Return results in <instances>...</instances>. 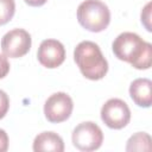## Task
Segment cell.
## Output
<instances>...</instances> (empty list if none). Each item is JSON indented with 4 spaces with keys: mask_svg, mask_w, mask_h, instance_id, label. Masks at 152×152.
I'll list each match as a JSON object with an SVG mask.
<instances>
[{
    "mask_svg": "<svg viewBox=\"0 0 152 152\" xmlns=\"http://www.w3.org/2000/svg\"><path fill=\"white\" fill-rule=\"evenodd\" d=\"M114 56L129 63L138 70H146L151 66L152 45L133 32L120 33L112 44Z\"/></svg>",
    "mask_w": 152,
    "mask_h": 152,
    "instance_id": "cell-1",
    "label": "cell"
},
{
    "mask_svg": "<svg viewBox=\"0 0 152 152\" xmlns=\"http://www.w3.org/2000/svg\"><path fill=\"white\" fill-rule=\"evenodd\" d=\"M74 59L82 75L91 81L101 80L108 71V62L97 44L83 40L74 50Z\"/></svg>",
    "mask_w": 152,
    "mask_h": 152,
    "instance_id": "cell-2",
    "label": "cell"
},
{
    "mask_svg": "<svg viewBox=\"0 0 152 152\" xmlns=\"http://www.w3.org/2000/svg\"><path fill=\"white\" fill-rule=\"evenodd\" d=\"M77 20L86 30L101 32L109 25L110 12L101 0H84L77 7Z\"/></svg>",
    "mask_w": 152,
    "mask_h": 152,
    "instance_id": "cell-3",
    "label": "cell"
},
{
    "mask_svg": "<svg viewBox=\"0 0 152 152\" xmlns=\"http://www.w3.org/2000/svg\"><path fill=\"white\" fill-rule=\"evenodd\" d=\"M74 146L84 152L95 151L101 147L103 141V133L101 128L93 121H86L77 125L72 131Z\"/></svg>",
    "mask_w": 152,
    "mask_h": 152,
    "instance_id": "cell-4",
    "label": "cell"
},
{
    "mask_svg": "<svg viewBox=\"0 0 152 152\" xmlns=\"http://www.w3.org/2000/svg\"><path fill=\"white\" fill-rule=\"evenodd\" d=\"M101 119L112 129H121L131 120V110L127 103L120 99H109L101 108Z\"/></svg>",
    "mask_w": 152,
    "mask_h": 152,
    "instance_id": "cell-5",
    "label": "cell"
},
{
    "mask_svg": "<svg viewBox=\"0 0 152 152\" xmlns=\"http://www.w3.org/2000/svg\"><path fill=\"white\" fill-rule=\"evenodd\" d=\"M31 36L24 28H13L1 39V50L6 57L19 58L25 56L31 49Z\"/></svg>",
    "mask_w": 152,
    "mask_h": 152,
    "instance_id": "cell-6",
    "label": "cell"
},
{
    "mask_svg": "<svg viewBox=\"0 0 152 152\" xmlns=\"http://www.w3.org/2000/svg\"><path fill=\"white\" fill-rule=\"evenodd\" d=\"M74 103L71 97L63 91L52 94L44 103V114L48 121L52 124L63 122L71 115Z\"/></svg>",
    "mask_w": 152,
    "mask_h": 152,
    "instance_id": "cell-7",
    "label": "cell"
},
{
    "mask_svg": "<svg viewBox=\"0 0 152 152\" xmlns=\"http://www.w3.org/2000/svg\"><path fill=\"white\" fill-rule=\"evenodd\" d=\"M37 57L43 66L48 69H55L64 62L65 49L59 40L45 39L40 43L38 48Z\"/></svg>",
    "mask_w": 152,
    "mask_h": 152,
    "instance_id": "cell-8",
    "label": "cell"
},
{
    "mask_svg": "<svg viewBox=\"0 0 152 152\" xmlns=\"http://www.w3.org/2000/svg\"><path fill=\"white\" fill-rule=\"evenodd\" d=\"M129 95L134 103L142 108L151 107L152 82L148 78H137L129 86Z\"/></svg>",
    "mask_w": 152,
    "mask_h": 152,
    "instance_id": "cell-9",
    "label": "cell"
},
{
    "mask_svg": "<svg viewBox=\"0 0 152 152\" xmlns=\"http://www.w3.org/2000/svg\"><path fill=\"white\" fill-rule=\"evenodd\" d=\"M34 152H63V139L55 132H42L33 140Z\"/></svg>",
    "mask_w": 152,
    "mask_h": 152,
    "instance_id": "cell-10",
    "label": "cell"
},
{
    "mask_svg": "<svg viewBox=\"0 0 152 152\" xmlns=\"http://www.w3.org/2000/svg\"><path fill=\"white\" fill-rule=\"evenodd\" d=\"M126 151H151V137L148 133L138 132L133 134L126 145Z\"/></svg>",
    "mask_w": 152,
    "mask_h": 152,
    "instance_id": "cell-11",
    "label": "cell"
},
{
    "mask_svg": "<svg viewBox=\"0 0 152 152\" xmlns=\"http://www.w3.org/2000/svg\"><path fill=\"white\" fill-rule=\"evenodd\" d=\"M15 2L14 0H0V26L7 24L14 15Z\"/></svg>",
    "mask_w": 152,
    "mask_h": 152,
    "instance_id": "cell-12",
    "label": "cell"
},
{
    "mask_svg": "<svg viewBox=\"0 0 152 152\" xmlns=\"http://www.w3.org/2000/svg\"><path fill=\"white\" fill-rule=\"evenodd\" d=\"M10 108V99L7 96V94L0 89V119H2Z\"/></svg>",
    "mask_w": 152,
    "mask_h": 152,
    "instance_id": "cell-13",
    "label": "cell"
},
{
    "mask_svg": "<svg viewBox=\"0 0 152 152\" xmlns=\"http://www.w3.org/2000/svg\"><path fill=\"white\" fill-rule=\"evenodd\" d=\"M150 18H151V2H148L141 11V23L146 27L147 31L151 32V25H150Z\"/></svg>",
    "mask_w": 152,
    "mask_h": 152,
    "instance_id": "cell-14",
    "label": "cell"
},
{
    "mask_svg": "<svg viewBox=\"0 0 152 152\" xmlns=\"http://www.w3.org/2000/svg\"><path fill=\"white\" fill-rule=\"evenodd\" d=\"M10 71V63L5 55H0V78H4Z\"/></svg>",
    "mask_w": 152,
    "mask_h": 152,
    "instance_id": "cell-15",
    "label": "cell"
},
{
    "mask_svg": "<svg viewBox=\"0 0 152 152\" xmlns=\"http://www.w3.org/2000/svg\"><path fill=\"white\" fill-rule=\"evenodd\" d=\"M8 150V135L7 133L0 128V152H5Z\"/></svg>",
    "mask_w": 152,
    "mask_h": 152,
    "instance_id": "cell-16",
    "label": "cell"
},
{
    "mask_svg": "<svg viewBox=\"0 0 152 152\" xmlns=\"http://www.w3.org/2000/svg\"><path fill=\"white\" fill-rule=\"evenodd\" d=\"M28 6H33V7H39L43 6L48 0H24Z\"/></svg>",
    "mask_w": 152,
    "mask_h": 152,
    "instance_id": "cell-17",
    "label": "cell"
}]
</instances>
